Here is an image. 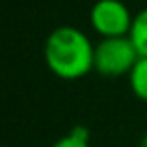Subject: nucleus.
Here are the masks:
<instances>
[{
  "mask_svg": "<svg viewBox=\"0 0 147 147\" xmlns=\"http://www.w3.org/2000/svg\"><path fill=\"white\" fill-rule=\"evenodd\" d=\"M95 45L75 26H58L45 39L43 56L52 75L61 80H78L93 71Z\"/></svg>",
  "mask_w": 147,
  "mask_h": 147,
  "instance_id": "f257e3e1",
  "label": "nucleus"
},
{
  "mask_svg": "<svg viewBox=\"0 0 147 147\" xmlns=\"http://www.w3.org/2000/svg\"><path fill=\"white\" fill-rule=\"evenodd\" d=\"M129 84L132 93L140 100L147 102V56H140L129 75Z\"/></svg>",
  "mask_w": 147,
  "mask_h": 147,
  "instance_id": "39448f33",
  "label": "nucleus"
},
{
  "mask_svg": "<svg viewBox=\"0 0 147 147\" xmlns=\"http://www.w3.org/2000/svg\"><path fill=\"white\" fill-rule=\"evenodd\" d=\"M129 39L132 41L140 56H147V7H144L134 15Z\"/></svg>",
  "mask_w": 147,
  "mask_h": 147,
  "instance_id": "20e7f679",
  "label": "nucleus"
},
{
  "mask_svg": "<svg viewBox=\"0 0 147 147\" xmlns=\"http://www.w3.org/2000/svg\"><path fill=\"white\" fill-rule=\"evenodd\" d=\"M134 15L121 0H97L90 9L91 28L106 37H125L130 34Z\"/></svg>",
  "mask_w": 147,
  "mask_h": 147,
  "instance_id": "7ed1b4c3",
  "label": "nucleus"
},
{
  "mask_svg": "<svg viewBox=\"0 0 147 147\" xmlns=\"http://www.w3.org/2000/svg\"><path fill=\"white\" fill-rule=\"evenodd\" d=\"M140 60L136 47L129 36L125 37H106L95 45L93 71L106 78L129 76L136 61Z\"/></svg>",
  "mask_w": 147,
  "mask_h": 147,
  "instance_id": "f03ea898",
  "label": "nucleus"
},
{
  "mask_svg": "<svg viewBox=\"0 0 147 147\" xmlns=\"http://www.w3.org/2000/svg\"><path fill=\"white\" fill-rule=\"evenodd\" d=\"M52 147H91L90 145V130L86 127H75L65 136H61L58 142H54Z\"/></svg>",
  "mask_w": 147,
  "mask_h": 147,
  "instance_id": "423d86ee",
  "label": "nucleus"
},
{
  "mask_svg": "<svg viewBox=\"0 0 147 147\" xmlns=\"http://www.w3.org/2000/svg\"><path fill=\"white\" fill-rule=\"evenodd\" d=\"M138 147H147V132L142 136V140H140V144H138Z\"/></svg>",
  "mask_w": 147,
  "mask_h": 147,
  "instance_id": "0eeeda50",
  "label": "nucleus"
}]
</instances>
